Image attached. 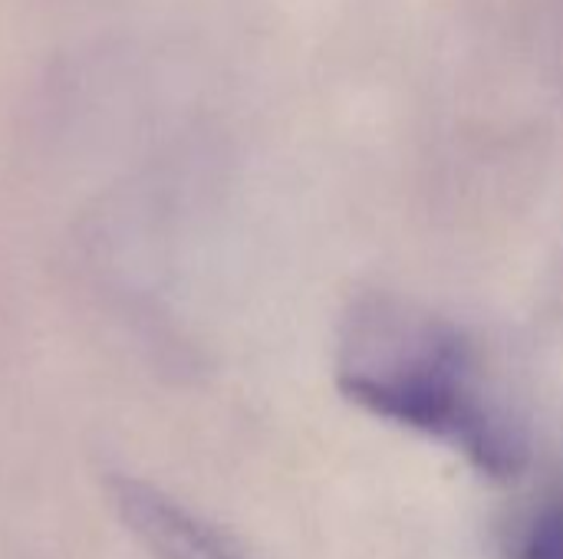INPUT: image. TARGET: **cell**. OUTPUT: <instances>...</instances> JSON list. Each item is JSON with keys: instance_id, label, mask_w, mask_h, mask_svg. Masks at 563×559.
Returning <instances> with one entry per match:
<instances>
[{"instance_id": "1", "label": "cell", "mask_w": 563, "mask_h": 559, "mask_svg": "<svg viewBox=\"0 0 563 559\" xmlns=\"http://www.w3.org/2000/svg\"><path fill=\"white\" fill-rule=\"evenodd\" d=\"M340 389L360 409L462 451L478 471L511 478L525 468V438L488 399L472 346L442 320L399 303L353 313Z\"/></svg>"}, {"instance_id": "2", "label": "cell", "mask_w": 563, "mask_h": 559, "mask_svg": "<svg viewBox=\"0 0 563 559\" xmlns=\"http://www.w3.org/2000/svg\"><path fill=\"white\" fill-rule=\"evenodd\" d=\"M112 501L122 524L155 559H247L211 524L132 478H115Z\"/></svg>"}, {"instance_id": "3", "label": "cell", "mask_w": 563, "mask_h": 559, "mask_svg": "<svg viewBox=\"0 0 563 559\" xmlns=\"http://www.w3.org/2000/svg\"><path fill=\"white\" fill-rule=\"evenodd\" d=\"M518 559H563V501L548 504L528 524Z\"/></svg>"}]
</instances>
